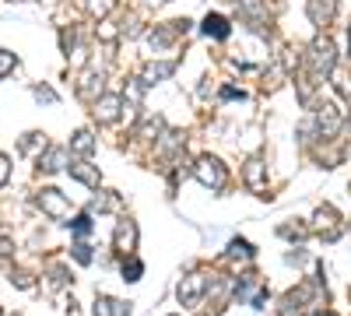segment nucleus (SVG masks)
I'll return each instance as SVG.
<instances>
[{
  "mask_svg": "<svg viewBox=\"0 0 351 316\" xmlns=\"http://www.w3.org/2000/svg\"><path fill=\"white\" fill-rule=\"evenodd\" d=\"M39 204H43V208H46L49 215H56V218H60V215H67V204H64V197L56 193V190H43Z\"/></svg>",
  "mask_w": 351,
  "mask_h": 316,
  "instance_id": "1",
  "label": "nucleus"
},
{
  "mask_svg": "<svg viewBox=\"0 0 351 316\" xmlns=\"http://www.w3.org/2000/svg\"><path fill=\"white\" fill-rule=\"evenodd\" d=\"M8 180V158H0V183Z\"/></svg>",
  "mask_w": 351,
  "mask_h": 316,
  "instance_id": "7",
  "label": "nucleus"
},
{
  "mask_svg": "<svg viewBox=\"0 0 351 316\" xmlns=\"http://www.w3.org/2000/svg\"><path fill=\"white\" fill-rule=\"evenodd\" d=\"M74 148H77V151H92V134H77Z\"/></svg>",
  "mask_w": 351,
  "mask_h": 316,
  "instance_id": "6",
  "label": "nucleus"
},
{
  "mask_svg": "<svg viewBox=\"0 0 351 316\" xmlns=\"http://www.w3.org/2000/svg\"><path fill=\"white\" fill-rule=\"evenodd\" d=\"M95 316H127V306L116 299H102V302H95Z\"/></svg>",
  "mask_w": 351,
  "mask_h": 316,
  "instance_id": "2",
  "label": "nucleus"
},
{
  "mask_svg": "<svg viewBox=\"0 0 351 316\" xmlns=\"http://www.w3.org/2000/svg\"><path fill=\"white\" fill-rule=\"evenodd\" d=\"M116 246H120L123 253L134 246V225L130 221H120V228H116Z\"/></svg>",
  "mask_w": 351,
  "mask_h": 316,
  "instance_id": "4",
  "label": "nucleus"
},
{
  "mask_svg": "<svg viewBox=\"0 0 351 316\" xmlns=\"http://www.w3.org/2000/svg\"><path fill=\"white\" fill-rule=\"evenodd\" d=\"M200 180L204 183H215V186H221V169H218V162H200Z\"/></svg>",
  "mask_w": 351,
  "mask_h": 316,
  "instance_id": "3",
  "label": "nucleus"
},
{
  "mask_svg": "<svg viewBox=\"0 0 351 316\" xmlns=\"http://www.w3.org/2000/svg\"><path fill=\"white\" fill-rule=\"evenodd\" d=\"M60 158H64V151H49L46 158H39V165L43 169H60Z\"/></svg>",
  "mask_w": 351,
  "mask_h": 316,
  "instance_id": "5",
  "label": "nucleus"
}]
</instances>
